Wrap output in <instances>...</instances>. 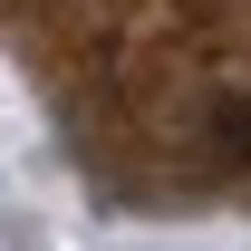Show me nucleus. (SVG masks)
<instances>
[{
    "label": "nucleus",
    "instance_id": "f257e3e1",
    "mask_svg": "<svg viewBox=\"0 0 251 251\" xmlns=\"http://www.w3.org/2000/svg\"><path fill=\"white\" fill-rule=\"evenodd\" d=\"M68 145L126 203L251 193V0H0Z\"/></svg>",
    "mask_w": 251,
    "mask_h": 251
}]
</instances>
